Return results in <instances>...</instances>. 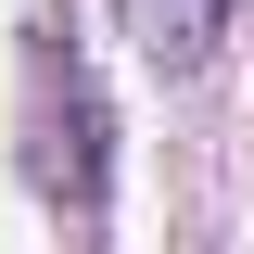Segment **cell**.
<instances>
[{"label": "cell", "mask_w": 254, "mask_h": 254, "mask_svg": "<svg viewBox=\"0 0 254 254\" xmlns=\"http://www.w3.org/2000/svg\"><path fill=\"white\" fill-rule=\"evenodd\" d=\"M165 13H190V0H165Z\"/></svg>", "instance_id": "1"}]
</instances>
